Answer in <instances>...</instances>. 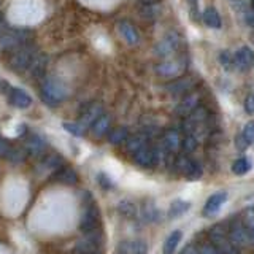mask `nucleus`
<instances>
[{
    "label": "nucleus",
    "instance_id": "obj_1",
    "mask_svg": "<svg viewBox=\"0 0 254 254\" xmlns=\"http://www.w3.org/2000/svg\"><path fill=\"white\" fill-rule=\"evenodd\" d=\"M42 97L48 105H59L68 97V87L59 78H46L42 84Z\"/></svg>",
    "mask_w": 254,
    "mask_h": 254
},
{
    "label": "nucleus",
    "instance_id": "obj_2",
    "mask_svg": "<svg viewBox=\"0 0 254 254\" xmlns=\"http://www.w3.org/2000/svg\"><path fill=\"white\" fill-rule=\"evenodd\" d=\"M38 51L35 50L34 46H30L29 43L21 46L19 50H16L14 54L11 56V61H10V65L18 70V71H26L30 68V65L34 64V61L37 59Z\"/></svg>",
    "mask_w": 254,
    "mask_h": 254
},
{
    "label": "nucleus",
    "instance_id": "obj_3",
    "mask_svg": "<svg viewBox=\"0 0 254 254\" xmlns=\"http://www.w3.org/2000/svg\"><path fill=\"white\" fill-rule=\"evenodd\" d=\"M30 34L27 30H11L0 35V51H16L29 43Z\"/></svg>",
    "mask_w": 254,
    "mask_h": 254
},
{
    "label": "nucleus",
    "instance_id": "obj_4",
    "mask_svg": "<svg viewBox=\"0 0 254 254\" xmlns=\"http://www.w3.org/2000/svg\"><path fill=\"white\" fill-rule=\"evenodd\" d=\"M210 240L222 254H238L237 251L238 246L232 242L230 234L226 232L224 227H221V226L213 227L210 230Z\"/></svg>",
    "mask_w": 254,
    "mask_h": 254
},
{
    "label": "nucleus",
    "instance_id": "obj_5",
    "mask_svg": "<svg viewBox=\"0 0 254 254\" xmlns=\"http://www.w3.org/2000/svg\"><path fill=\"white\" fill-rule=\"evenodd\" d=\"M180 43H181V40L177 32H170V34H167L161 42L156 45L154 53L159 56V58H164V59L170 58V56L177 53V50L180 48Z\"/></svg>",
    "mask_w": 254,
    "mask_h": 254
},
{
    "label": "nucleus",
    "instance_id": "obj_6",
    "mask_svg": "<svg viewBox=\"0 0 254 254\" xmlns=\"http://www.w3.org/2000/svg\"><path fill=\"white\" fill-rule=\"evenodd\" d=\"M186 67V62L183 59H169V61H164L161 64H157L154 67V71L162 78H177L183 70Z\"/></svg>",
    "mask_w": 254,
    "mask_h": 254
},
{
    "label": "nucleus",
    "instance_id": "obj_7",
    "mask_svg": "<svg viewBox=\"0 0 254 254\" xmlns=\"http://www.w3.org/2000/svg\"><path fill=\"white\" fill-rule=\"evenodd\" d=\"M100 240H102L100 234L95 232V230H91L89 235L76 243L75 251L78 254H95L100 248V243H102Z\"/></svg>",
    "mask_w": 254,
    "mask_h": 254
},
{
    "label": "nucleus",
    "instance_id": "obj_8",
    "mask_svg": "<svg viewBox=\"0 0 254 254\" xmlns=\"http://www.w3.org/2000/svg\"><path fill=\"white\" fill-rule=\"evenodd\" d=\"M198 103H200V97H198L197 94L189 92L181 99V102L177 105V108H175V115L180 118H188L198 108Z\"/></svg>",
    "mask_w": 254,
    "mask_h": 254
},
{
    "label": "nucleus",
    "instance_id": "obj_9",
    "mask_svg": "<svg viewBox=\"0 0 254 254\" xmlns=\"http://www.w3.org/2000/svg\"><path fill=\"white\" fill-rule=\"evenodd\" d=\"M230 238L237 246H245V245H250L253 240V237L250 235L248 229H246L245 222L242 221H235L232 227H230Z\"/></svg>",
    "mask_w": 254,
    "mask_h": 254
},
{
    "label": "nucleus",
    "instance_id": "obj_10",
    "mask_svg": "<svg viewBox=\"0 0 254 254\" xmlns=\"http://www.w3.org/2000/svg\"><path fill=\"white\" fill-rule=\"evenodd\" d=\"M192 89H194V78H190V76H181L167 86V91L173 95H177V97H185V95L189 94Z\"/></svg>",
    "mask_w": 254,
    "mask_h": 254
},
{
    "label": "nucleus",
    "instance_id": "obj_11",
    "mask_svg": "<svg viewBox=\"0 0 254 254\" xmlns=\"http://www.w3.org/2000/svg\"><path fill=\"white\" fill-rule=\"evenodd\" d=\"M227 200V192L226 190H221V192H216L208 197V200L205 202L203 205V210H202V214L203 216H213V214H216L221 208L222 205L226 203Z\"/></svg>",
    "mask_w": 254,
    "mask_h": 254
},
{
    "label": "nucleus",
    "instance_id": "obj_12",
    "mask_svg": "<svg viewBox=\"0 0 254 254\" xmlns=\"http://www.w3.org/2000/svg\"><path fill=\"white\" fill-rule=\"evenodd\" d=\"M133 159H135V162H137V165H140V167H151V165L157 164L159 151L146 145L133 154Z\"/></svg>",
    "mask_w": 254,
    "mask_h": 254
},
{
    "label": "nucleus",
    "instance_id": "obj_13",
    "mask_svg": "<svg viewBox=\"0 0 254 254\" xmlns=\"http://www.w3.org/2000/svg\"><path fill=\"white\" fill-rule=\"evenodd\" d=\"M254 64V53L251 51V48L248 46H242L234 56V65L242 70V71H248Z\"/></svg>",
    "mask_w": 254,
    "mask_h": 254
},
{
    "label": "nucleus",
    "instance_id": "obj_14",
    "mask_svg": "<svg viewBox=\"0 0 254 254\" xmlns=\"http://www.w3.org/2000/svg\"><path fill=\"white\" fill-rule=\"evenodd\" d=\"M99 222V210L94 203H89L84 208L83 218H81V229L84 232H91V230H95Z\"/></svg>",
    "mask_w": 254,
    "mask_h": 254
},
{
    "label": "nucleus",
    "instance_id": "obj_15",
    "mask_svg": "<svg viewBox=\"0 0 254 254\" xmlns=\"http://www.w3.org/2000/svg\"><path fill=\"white\" fill-rule=\"evenodd\" d=\"M102 115H103V105H102V103L94 102V103H91V105L83 111L79 123H81L84 127H91Z\"/></svg>",
    "mask_w": 254,
    "mask_h": 254
},
{
    "label": "nucleus",
    "instance_id": "obj_16",
    "mask_svg": "<svg viewBox=\"0 0 254 254\" xmlns=\"http://www.w3.org/2000/svg\"><path fill=\"white\" fill-rule=\"evenodd\" d=\"M118 29H119V34L123 35V38L126 40L127 43H130V45H137L138 43L140 34H138L137 27H135L132 22H129V21H121V22H119Z\"/></svg>",
    "mask_w": 254,
    "mask_h": 254
},
{
    "label": "nucleus",
    "instance_id": "obj_17",
    "mask_svg": "<svg viewBox=\"0 0 254 254\" xmlns=\"http://www.w3.org/2000/svg\"><path fill=\"white\" fill-rule=\"evenodd\" d=\"M162 146L169 153H177L181 148V137L178 130H167L162 137Z\"/></svg>",
    "mask_w": 254,
    "mask_h": 254
},
{
    "label": "nucleus",
    "instance_id": "obj_18",
    "mask_svg": "<svg viewBox=\"0 0 254 254\" xmlns=\"http://www.w3.org/2000/svg\"><path fill=\"white\" fill-rule=\"evenodd\" d=\"M10 103L18 108H29L32 105V97L26 91L14 87L10 91Z\"/></svg>",
    "mask_w": 254,
    "mask_h": 254
},
{
    "label": "nucleus",
    "instance_id": "obj_19",
    "mask_svg": "<svg viewBox=\"0 0 254 254\" xmlns=\"http://www.w3.org/2000/svg\"><path fill=\"white\" fill-rule=\"evenodd\" d=\"M148 133H137V135H129V138L126 141V148L129 153H137L138 149H141L143 146L148 145Z\"/></svg>",
    "mask_w": 254,
    "mask_h": 254
},
{
    "label": "nucleus",
    "instance_id": "obj_20",
    "mask_svg": "<svg viewBox=\"0 0 254 254\" xmlns=\"http://www.w3.org/2000/svg\"><path fill=\"white\" fill-rule=\"evenodd\" d=\"M110 127H111V118H110L108 115L103 113V115L97 119V121H95V123L91 126V130H92V133L95 135V137L100 138V137H103V135L110 133Z\"/></svg>",
    "mask_w": 254,
    "mask_h": 254
},
{
    "label": "nucleus",
    "instance_id": "obj_21",
    "mask_svg": "<svg viewBox=\"0 0 254 254\" xmlns=\"http://www.w3.org/2000/svg\"><path fill=\"white\" fill-rule=\"evenodd\" d=\"M181 238H183V232H181V230H173V232L165 238L162 253L164 254H175V251H177L178 245L181 242Z\"/></svg>",
    "mask_w": 254,
    "mask_h": 254
},
{
    "label": "nucleus",
    "instance_id": "obj_22",
    "mask_svg": "<svg viewBox=\"0 0 254 254\" xmlns=\"http://www.w3.org/2000/svg\"><path fill=\"white\" fill-rule=\"evenodd\" d=\"M203 22H205V26H208L211 29H221V26H222L221 16L213 6H208L203 11Z\"/></svg>",
    "mask_w": 254,
    "mask_h": 254
},
{
    "label": "nucleus",
    "instance_id": "obj_23",
    "mask_svg": "<svg viewBox=\"0 0 254 254\" xmlns=\"http://www.w3.org/2000/svg\"><path fill=\"white\" fill-rule=\"evenodd\" d=\"M56 180L64 183V185H75L78 181V175L73 169H70V167H64V169H61L58 175H56Z\"/></svg>",
    "mask_w": 254,
    "mask_h": 254
},
{
    "label": "nucleus",
    "instance_id": "obj_24",
    "mask_svg": "<svg viewBox=\"0 0 254 254\" xmlns=\"http://www.w3.org/2000/svg\"><path fill=\"white\" fill-rule=\"evenodd\" d=\"M129 138V130H127V127H116V129L110 130L108 133V140L111 145H121V143L127 141Z\"/></svg>",
    "mask_w": 254,
    "mask_h": 254
},
{
    "label": "nucleus",
    "instance_id": "obj_25",
    "mask_svg": "<svg viewBox=\"0 0 254 254\" xmlns=\"http://www.w3.org/2000/svg\"><path fill=\"white\" fill-rule=\"evenodd\" d=\"M190 203L186 200H173L170 203V208H169V216L170 218H178L181 214H185L189 210Z\"/></svg>",
    "mask_w": 254,
    "mask_h": 254
},
{
    "label": "nucleus",
    "instance_id": "obj_26",
    "mask_svg": "<svg viewBox=\"0 0 254 254\" xmlns=\"http://www.w3.org/2000/svg\"><path fill=\"white\" fill-rule=\"evenodd\" d=\"M253 169V162L250 157H240L232 164V172L235 175H246Z\"/></svg>",
    "mask_w": 254,
    "mask_h": 254
},
{
    "label": "nucleus",
    "instance_id": "obj_27",
    "mask_svg": "<svg viewBox=\"0 0 254 254\" xmlns=\"http://www.w3.org/2000/svg\"><path fill=\"white\" fill-rule=\"evenodd\" d=\"M183 175H185V177L188 180H190V181L198 180V178L202 177V167H200V164L195 162V161H189L186 170H185V173H183Z\"/></svg>",
    "mask_w": 254,
    "mask_h": 254
},
{
    "label": "nucleus",
    "instance_id": "obj_28",
    "mask_svg": "<svg viewBox=\"0 0 254 254\" xmlns=\"http://www.w3.org/2000/svg\"><path fill=\"white\" fill-rule=\"evenodd\" d=\"M26 149L29 151L30 154H34V156H37V154H40L42 151L45 149V141L40 138V137H32L29 141H27V145H26Z\"/></svg>",
    "mask_w": 254,
    "mask_h": 254
},
{
    "label": "nucleus",
    "instance_id": "obj_29",
    "mask_svg": "<svg viewBox=\"0 0 254 254\" xmlns=\"http://www.w3.org/2000/svg\"><path fill=\"white\" fill-rule=\"evenodd\" d=\"M64 129L68 130L70 133L76 135V137H83L86 127L81 123H65V124H64Z\"/></svg>",
    "mask_w": 254,
    "mask_h": 254
},
{
    "label": "nucleus",
    "instance_id": "obj_30",
    "mask_svg": "<svg viewBox=\"0 0 254 254\" xmlns=\"http://www.w3.org/2000/svg\"><path fill=\"white\" fill-rule=\"evenodd\" d=\"M45 65H46V59H45V56H37V59L34 61V64L30 65V71H32V75H40L43 71V68H45Z\"/></svg>",
    "mask_w": 254,
    "mask_h": 254
},
{
    "label": "nucleus",
    "instance_id": "obj_31",
    "mask_svg": "<svg viewBox=\"0 0 254 254\" xmlns=\"http://www.w3.org/2000/svg\"><path fill=\"white\" fill-rule=\"evenodd\" d=\"M197 148V138L194 133H188L185 140H183V149H185V153H192Z\"/></svg>",
    "mask_w": 254,
    "mask_h": 254
},
{
    "label": "nucleus",
    "instance_id": "obj_32",
    "mask_svg": "<svg viewBox=\"0 0 254 254\" xmlns=\"http://www.w3.org/2000/svg\"><path fill=\"white\" fill-rule=\"evenodd\" d=\"M129 250L132 254H146L148 251V246L145 242H141V240H135L129 245Z\"/></svg>",
    "mask_w": 254,
    "mask_h": 254
},
{
    "label": "nucleus",
    "instance_id": "obj_33",
    "mask_svg": "<svg viewBox=\"0 0 254 254\" xmlns=\"http://www.w3.org/2000/svg\"><path fill=\"white\" fill-rule=\"evenodd\" d=\"M242 135H243V138L250 143V145H253V143H254V121H250L248 124L245 126Z\"/></svg>",
    "mask_w": 254,
    "mask_h": 254
},
{
    "label": "nucleus",
    "instance_id": "obj_34",
    "mask_svg": "<svg viewBox=\"0 0 254 254\" xmlns=\"http://www.w3.org/2000/svg\"><path fill=\"white\" fill-rule=\"evenodd\" d=\"M243 222H245L246 229H248L250 235L253 237V240H254V211H248V213H246Z\"/></svg>",
    "mask_w": 254,
    "mask_h": 254
},
{
    "label": "nucleus",
    "instance_id": "obj_35",
    "mask_svg": "<svg viewBox=\"0 0 254 254\" xmlns=\"http://www.w3.org/2000/svg\"><path fill=\"white\" fill-rule=\"evenodd\" d=\"M198 251H200V254H222L213 243H202L198 246Z\"/></svg>",
    "mask_w": 254,
    "mask_h": 254
},
{
    "label": "nucleus",
    "instance_id": "obj_36",
    "mask_svg": "<svg viewBox=\"0 0 254 254\" xmlns=\"http://www.w3.org/2000/svg\"><path fill=\"white\" fill-rule=\"evenodd\" d=\"M243 107H245V111L248 115H254V92L248 94V97L245 99Z\"/></svg>",
    "mask_w": 254,
    "mask_h": 254
},
{
    "label": "nucleus",
    "instance_id": "obj_37",
    "mask_svg": "<svg viewBox=\"0 0 254 254\" xmlns=\"http://www.w3.org/2000/svg\"><path fill=\"white\" fill-rule=\"evenodd\" d=\"M119 211L124 213L126 216H133L135 206H133V203H130V202H121V205H119Z\"/></svg>",
    "mask_w": 254,
    "mask_h": 254
},
{
    "label": "nucleus",
    "instance_id": "obj_38",
    "mask_svg": "<svg viewBox=\"0 0 254 254\" xmlns=\"http://www.w3.org/2000/svg\"><path fill=\"white\" fill-rule=\"evenodd\" d=\"M10 151H11L10 143H8L3 137H0V157H8Z\"/></svg>",
    "mask_w": 254,
    "mask_h": 254
},
{
    "label": "nucleus",
    "instance_id": "obj_39",
    "mask_svg": "<svg viewBox=\"0 0 254 254\" xmlns=\"http://www.w3.org/2000/svg\"><path fill=\"white\" fill-rule=\"evenodd\" d=\"M235 145H237V149H238V151H246V149H248V146H251L250 143L243 138V135H242V133L237 137V140H235Z\"/></svg>",
    "mask_w": 254,
    "mask_h": 254
},
{
    "label": "nucleus",
    "instance_id": "obj_40",
    "mask_svg": "<svg viewBox=\"0 0 254 254\" xmlns=\"http://www.w3.org/2000/svg\"><path fill=\"white\" fill-rule=\"evenodd\" d=\"M181 254H200V251H198L197 246L189 245V246H186L185 250H183V253H181Z\"/></svg>",
    "mask_w": 254,
    "mask_h": 254
},
{
    "label": "nucleus",
    "instance_id": "obj_41",
    "mask_svg": "<svg viewBox=\"0 0 254 254\" xmlns=\"http://www.w3.org/2000/svg\"><path fill=\"white\" fill-rule=\"evenodd\" d=\"M99 181H100V185H102L103 188H111V181L108 180L107 175L100 173V175H99Z\"/></svg>",
    "mask_w": 254,
    "mask_h": 254
},
{
    "label": "nucleus",
    "instance_id": "obj_42",
    "mask_svg": "<svg viewBox=\"0 0 254 254\" xmlns=\"http://www.w3.org/2000/svg\"><path fill=\"white\" fill-rule=\"evenodd\" d=\"M5 29H6V22H5V19H3V16L0 14V35L5 34Z\"/></svg>",
    "mask_w": 254,
    "mask_h": 254
},
{
    "label": "nucleus",
    "instance_id": "obj_43",
    "mask_svg": "<svg viewBox=\"0 0 254 254\" xmlns=\"http://www.w3.org/2000/svg\"><path fill=\"white\" fill-rule=\"evenodd\" d=\"M143 3H146V5H153V3H157V2H161V0H141Z\"/></svg>",
    "mask_w": 254,
    "mask_h": 254
},
{
    "label": "nucleus",
    "instance_id": "obj_44",
    "mask_svg": "<svg viewBox=\"0 0 254 254\" xmlns=\"http://www.w3.org/2000/svg\"><path fill=\"white\" fill-rule=\"evenodd\" d=\"M253 8H254V0H253Z\"/></svg>",
    "mask_w": 254,
    "mask_h": 254
}]
</instances>
